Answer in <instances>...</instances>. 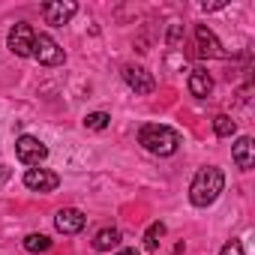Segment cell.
I'll list each match as a JSON object with an SVG mask.
<instances>
[{"mask_svg": "<svg viewBox=\"0 0 255 255\" xmlns=\"http://www.w3.org/2000/svg\"><path fill=\"white\" fill-rule=\"evenodd\" d=\"M24 186L33 189V192H54V189L60 186V177H57L54 171L36 165V168H27V171H24Z\"/></svg>", "mask_w": 255, "mask_h": 255, "instance_id": "cell-8", "label": "cell"}, {"mask_svg": "<svg viewBox=\"0 0 255 255\" xmlns=\"http://www.w3.org/2000/svg\"><path fill=\"white\" fill-rule=\"evenodd\" d=\"M120 246V231L117 228H102V231H96V237H93V249L96 252H111V249H117Z\"/></svg>", "mask_w": 255, "mask_h": 255, "instance_id": "cell-13", "label": "cell"}, {"mask_svg": "<svg viewBox=\"0 0 255 255\" xmlns=\"http://www.w3.org/2000/svg\"><path fill=\"white\" fill-rule=\"evenodd\" d=\"M15 156H18L21 165L36 168L39 162L48 159V147H45L39 138H33V135H18V141H15Z\"/></svg>", "mask_w": 255, "mask_h": 255, "instance_id": "cell-4", "label": "cell"}, {"mask_svg": "<svg viewBox=\"0 0 255 255\" xmlns=\"http://www.w3.org/2000/svg\"><path fill=\"white\" fill-rule=\"evenodd\" d=\"M123 81L129 84V90H135L138 96H147V93L156 90V78L144 66H123Z\"/></svg>", "mask_w": 255, "mask_h": 255, "instance_id": "cell-7", "label": "cell"}, {"mask_svg": "<svg viewBox=\"0 0 255 255\" xmlns=\"http://www.w3.org/2000/svg\"><path fill=\"white\" fill-rule=\"evenodd\" d=\"M108 123H111V114L108 111H90L84 117V126H87V129H93V132H102Z\"/></svg>", "mask_w": 255, "mask_h": 255, "instance_id": "cell-17", "label": "cell"}, {"mask_svg": "<svg viewBox=\"0 0 255 255\" xmlns=\"http://www.w3.org/2000/svg\"><path fill=\"white\" fill-rule=\"evenodd\" d=\"M33 36H36V30L27 21H18V24H12L9 36H6V45L15 57H33Z\"/></svg>", "mask_w": 255, "mask_h": 255, "instance_id": "cell-5", "label": "cell"}, {"mask_svg": "<svg viewBox=\"0 0 255 255\" xmlns=\"http://www.w3.org/2000/svg\"><path fill=\"white\" fill-rule=\"evenodd\" d=\"M213 132H216L219 138H231V135L237 132V123H234L228 114H219V117H213Z\"/></svg>", "mask_w": 255, "mask_h": 255, "instance_id": "cell-16", "label": "cell"}, {"mask_svg": "<svg viewBox=\"0 0 255 255\" xmlns=\"http://www.w3.org/2000/svg\"><path fill=\"white\" fill-rule=\"evenodd\" d=\"M114 255H138V249H132V246H129V249H120V252H114Z\"/></svg>", "mask_w": 255, "mask_h": 255, "instance_id": "cell-20", "label": "cell"}, {"mask_svg": "<svg viewBox=\"0 0 255 255\" xmlns=\"http://www.w3.org/2000/svg\"><path fill=\"white\" fill-rule=\"evenodd\" d=\"M231 159H234V165L240 171H252V165H255V141L249 135H240L234 141V147H231Z\"/></svg>", "mask_w": 255, "mask_h": 255, "instance_id": "cell-11", "label": "cell"}, {"mask_svg": "<svg viewBox=\"0 0 255 255\" xmlns=\"http://www.w3.org/2000/svg\"><path fill=\"white\" fill-rule=\"evenodd\" d=\"M219 255H243V243H240V240H228V243L219 249Z\"/></svg>", "mask_w": 255, "mask_h": 255, "instance_id": "cell-18", "label": "cell"}, {"mask_svg": "<svg viewBox=\"0 0 255 255\" xmlns=\"http://www.w3.org/2000/svg\"><path fill=\"white\" fill-rule=\"evenodd\" d=\"M54 225H57V231H60V234H78V231H84L87 216H84L78 207H63V210H57Z\"/></svg>", "mask_w": 255, "mask_h": 255, "instance_id": "cell-10", "label": "cell"}, {"mask_svg": "<svg viewBox=\"0 0 255 255\" xmlns=\"http://www.w3.org/2000/svg\"><path fill=\"white\" fill-rule=\"evenodd\" d=\"M24 249H27L30 255L48 252V249H51V237H48V234H27V237H24Z\"/></svg>", "mask_w": 255, "mask_h": 255, "instance_id": "cell-15", "label": "cell"}, {"mask_svg": "<svg viewBox=\"0 0 255 255\" xmlns=\"http://www.w3.org/2000/svg\"><path fill=\"white\" fill-rule=\"evenodd\" d=\"M222 189H225V174H222V168L204 165V168L195 171V177H192V183H189V201H192V207H210V204L222 195Z\"/></svg>", "mask_w": 255, "mask_h": 255, "instance_id": "cell-1", "label": "cell"}, {"mask_svg": "<svg viewBox=\"0 0 255 255\" xmlns=\"http://www.w3.org/2000/svg\"><path fill=\"white\" fill-rule=\"evenodd\" d=\"M33 57H36L42 66H60V63L66 60V51L54 42V36L36 33V36H33Z\"/></svg>", "mask_w": 255, "mask_h": 255, "instance_id": "cell-3", "label": "cell"}, {"mask_svg": "<svg viewBox=\"0 0 255 255\" xmlns=\"http://www.w3.org/2000/svg\"><path fill=\"white\" fill-rule=\"evenodd\" d=\"M162 237H165V222H159V219H156V222H150V225H147V231H144V249H147V252H156Z\"/></svg>", "mask_w": 255, "mask_h": 255, "instance_id": "cell-14", "label": "cell"}, {"mask_svg": "<svg viewBox=\"0 0 255 255\" xmlns=\"http://www.w3.org/2000/svg\"><path fill=\"white\" fill-rule=\"evenodd\" d=\"M210 90H213V78H210L204 69H192V72H189V93H192L195 99H207Z\"/></svg>", "mask_w": 255, "mask_h": 255, "instance_id": "cell-12", "label": "cell"}, {"mask_svg": "<svg viewBox=\"0 0 255 255\" xmlns=\"http://www.w3.org/2000/svg\"><path fill=\"white\" fill-rule=\"evenodd\" d=\"M75 12H78V3H75V0H48V3H42L45 24H51V27L69 24V18H72Z\"/></svg>", "mask_w": 255, "mask_h": 255, "instance_id": "cell-6", "label": "cell"}, {"mask_svg": "<svg viewBox=\"0 0 255 255\" xmlns=\"http://www.w3.org/2000/svg\"><path fill=\"white\" fill-rule=\"evenodd\" d=\"M195 39H198V54L201 57H228V51L222 48V42L216 39V33L207 24H195Z\"/></svg>", "mask_w": 255, "mask_h": 255, "instance_id": "cell-9", "label": "cell"}, {"mask_svg": "<svg viewBox=\"0 0 255 255\" xmlns=\"http://www.w3.org/2000/svg\"><path fill=\"white\" fill-rule=\"evenodd\" d=\"M6 177H9V171H6L3 165H0V186H3V183H6Z\"/></svg>", "mask_w": 255, "mask_h": 255, "instance_id": "cell-21", "label": "cell"}, {"mask_svg": "<svg viewBox=\"0 0 255 255\" xmlns=\"http://www.w3.org/2000/svg\"><path fill=\"white\" fill-rule=\"evenodd\" d=\"M225 6V0H219V3H204V12H216V9H222Z\"/></svg>", "mask_w": 255, "mask_h": 255, "instance_id": "cell-19", "label": "cell"}, {"mask_svg": "<svg viewBox=\"0 0 255 255\" xmlns=\"http://www.w3.org/2000/svg\"><path fill=\"white\" fill-rule=\"evenodd\" d=\"M138 144L153 156H171L180 147V132L165 126V123H147L138 132Z\"/></svg>", "mask_w": 255, "mask_h": 255, "instance_id": "cell-2", "label": "cell"}]
</instances>
